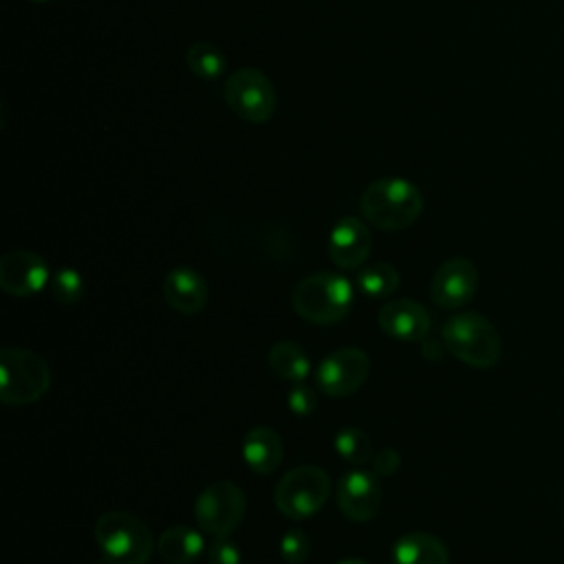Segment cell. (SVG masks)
Masks as SVG:
<instances>
[{
  "mask_svg": "<svg viewBox=\"0 0 564 564\" xmlns=\"http://www.w3.org/2000/svg\"><path fill=\"white\" fill-rule=\"evenodd\" d=\"M364 218L381 231H401L416 223L423 212L421 189L399 176L372 181L359 200Z\"/></svg>",
  "mask_w": 564,
  "mask_h": 564,
  "instance_id": "obj_1",
  "label": "cell"
},
{
  "mask_svg": "<svg viewBox=\"0 0 564 564\" xmlns=\"http://www.w3.org/2000/svg\"><path fill=\"white\" fill-rule=\"evenodd\" d=\"M443 346L471 368H491L502 357L498 328L480 313L463 311L449 317L441 330Z\"/></svg>",
  "mask_w": 564,
  "mask_h": 564,
  "instance_id": "obj_2",
  "label": "cell"
},
{
  "mask_svg": "<svg viewBox=\"0 0 564 564\" xmlns=\"http://www.w3.org/2000/svg\"><path fill=\"white\" fill-rule=\"evenodd\" d=\"M291 304L302 319L328 326L348 315L352 306V284L339 273H311L293 289Z\"/></svg>",
  "mask_w": 564,
  "mask_h": 564,
  "instance_id": "obj_3",
  "label": "cell"
},
{
  "mask_svg": "<svg viewBox=\"0 0 564 564\" xmlns=\"http://www.w3.org/2000/svg\"><path fill=\"white\" fill-rule=\"evenodd\" d=\"M95 540L106 564H148L154 551V535L148 524L126 511L99 516Z\"/></svg>",
  "mask_w": 564,
  "mask_h": 564,
  "instance_id": "obj_4",
  "label": "cell"
},
{
  "mask_svg": "<svg viewBox=\"0 0 564 564\" xmlns=\"http://www.w3.org/2000/svg\"><path fill=\"white\" fill-rule=\"evenodd\" d=\"M51 368L33 350L2 348L0 352V399L7 405H26L46 394Z\"/></svg>",
  "mask_w": 564,
  "mask_h": 564,
  "instance_id": "obj_5",
  "label": "cell"
},
{
  "mask_svg": "<svg viewBox=\"0 0 564 564\" xmlns=\"http://www.w3.org/2000/svg\"><path fill=\"white\" fill-rule=\"evenodd\" d=\"M328 496V474L317 465H297L278 480L273 500L289 520H306L326 505Z\"/></svg>",
  "mask_w": 564,
  "mask_h": 564,
  "instance_id": "obj_6",
  "label": "cell"
},
{
  "mask_svg": "<svg viewBox=\"0 0 564 564\" xmlns=\"http://www.w3.org/2000/svg\"><path fill=\"white\" fill-rule=\"evenodd\" d=\"M223 95L229 110L249 123L269 121L278 106V95L271 79L258 68L234 70L225 82Z\"/></svg>",
  "mask_w": 564,
  "mask_h": 564,
  "instance_id": "obj_7",
  "label": "cell"
},
{
  "mask_svg": "<svg viewBox=\"0 0 564 564\" xmlns=\"http://www.w3.org/2000/svg\"><path fill=\"white\" fill-rule=\"evenodd\" d=\"M245 511L247 496L231 480H218L207 485L194 502V516L198 527L214 538L229 535L242 522Z\"/></svg>",
  "mask_w": 564,
  "mask_h": 564,
  "instance_id": "obj_8",
  "label": "cell"
},
{
  "mask_svg": "<svg viewBox=\"0 0 564 564\" xmlns=\"http://www.w3.org/2000/svg\"><path fill=\"white\" fill-rule=\"evenodd\" d=\"M370 375V359L361 348H339L330 355H326L317 370H315V383L322 394L326 397H348L355 390L364 386V381Z\"/></svg>",
  "mask_w": 564,
  "mask_h": 564,
  "instance_id": "obj_9",
  "label": "cell"
},
{
  "mask_svg": "<svg viewBox=\"0 0 564 564\" xmlns=\"http://www.w3.org/2000/svg\"><path fill=\"white\" fill-rule=\"evenodd\" d=\"M478 291V269L469 258L456 256L445 260L432 275L430 297L441 308H460Z\"/></svg>",
  "mask_w": 564,
  "mask_h": 564,
  "instance_id": "obj_10",
  "label": "cell"
},
{
  "mask_svg": "<svg viewBox=\"0 0 564 564\" xmlns=\"http://www.w3.org/2000/svg\"><path fill=\"white\" fill-rule=\"evenodd\" d=\"M48 264L40 253L26 249L7 251L0 258V286L13 297H29L48 286Z\"/></svg>",
  "mask_w": 564,
  "mask_h": 564,
  "instance_id": "obj_11",
  "label": "cell"
},
{
  "mask_svg": "<svg viewBox=\"0 0 564 564\" xmlns=\"http://www.w3.org/2000/svg\"><path fill=\"white\" fill-rule=\"evenodd\" d=\"M381 485L372 471L350 469L337 482V507L352 522H368L381 507Z\"/></svg>",
  "mask_w": 564,
  "mask_h": 564,
  "instance_id": "obj_12",
  "label": "cell"
},
{
  "mask_svg": "<svg viewBox=\"0 0 564 564\" xmlns=\"http://www.w3.org/2000/svg\"><path fill=\"white\" fill-rule=\"evenodd\" d=\"M372 249V236L364 220L355 216L339 218L328 236V256L339 269H357Z\"/></svg>",
  "mask_w": 564,
  "mask_h": 564,
  "instance_id": "obj_13",
  "label": "cell"
},
{
  "mask_svg": "<svg viewBox=\"0 0 564 564\" xmlns=\"http://www.w3.org/2000/svg\"><path fill=\"white\" fill-rule=\"evenodd\" d=\"M379 326L394 339L421 341L427 337L432 319L430 313L414 300H390L379 308Z\"/></svg>",
  "mask_w": 564,
  "mask_h": 564,
  "instance_id": "obj_14",
  "label": "cell"
},
{
  "mask_svg": "<svg viewBox=\"0 0 564 564\" xmlns=\"http://www.w3.org/2000/svg\"><path fill=\"white\" fill-rule=\"evenodd\" d=\"M163 300L170 308L183 315L200 313L209 300L205 278L189 267H176L167 271L163 280Z\"/></svg>",
  "mask_w": 564,
  "mask_h": 564,
  "instance_id": "obj_15",
  "label": "cell"
},
{
  "mask_svg": "<svg viewBox=\"0 0 564 564\" xmlns=\"http://www.w3.org/2000/svg\"><path fill=\"white\" fill-rule=\"evenodd\" d=\"M242 458L256 474H271L284 458V445L273 427L258 425L245 434Z\"/></svg>",
  "mask_w": 564,
  "mask_h": 564,
  "instance_id": "obj_16",
  "label": "cell"
},
{
  "mask_svg": "<svg viewBox=\"0 0 564 564\" xmlns=\"http://www.w3.org/2000/svg\"><path fill=\"white\" fill-rule=\"evenodd\" d=\"M394 564H449L445 542L432 533H405L392 546Z\"/></svg>",
  "mask_w": 564,
  "mask_h": 564,
  "instance_id": "obj_17",
  "label": "cell"
},
{
  "mask_svg": "<svg viewBox=\"0 0 564 564\" xmlns=\"http://www.w3.org/2000/svg\"><path fill=\"white\" fill-rule=\"evenodd\" d=\"M156 549L161 560H165L167 564H189L198 560V555L205 549V542L203 535L192 527L174 524L159 535Z\"/></svg>",
  "mask_w": 564,
  "mask_h": 564,
  "instance_id": "obj_18",
  "label": "cell"
},
{
  "mask_svg": "<svg viewBox=\"0 0 564 564\" xmlns=\"http://www.w3.org/2000/svg\"><path fill=\"white\" fill-rule=\"evenodd\" d=\"M267 364L278 379L291 381V383H302L311 372L308 355L295 341H286V339L275 341L269 348Z\"/></svg>",
  "mask_w": 564,
  "mask_h": 564,
  "instance_id": "obj_19",
  "label": "cell"
},
{
  "mask_svg": "<svg viewBox=\"0 0 564 564\" xmlns=\"http://www.w3.org/2000/svg\"><path fill=\"white\" fill-rule=\"evenodd\" d=\"M355 286L370 297H386L399 286V271L388 262H372L357 271Z\"/></svg>",
  "mask_w": 564,
  "mask_h": 564,
  "instance_id": "obj_20",
  "label": "cell"
},
{
  "mask_svg": "<svg viewBox=\"0 0 564 564\" xmlns=\"http://www.w3.org/2000/svg\"><path fill=\"white\" fill-rule=\"evenodd\" d=\"M185 62H187V68L200 79H218L227 68V59L223 51L212 42L192 44L185 53Z\"/></svg>",
  "mask_w": 564,
  "mask_h": 564,
  "instance_id": "obj_21",
  "label": "cell"
},
{
  "mask_svg": "<svg viewBox=\"0 0 564 564\" xmlns=\"http://www.w3.org/2000/svg\"><path fill=\"white\" fill-rule=\"evenodd\" d=\"M335 449L339 452V456L346 463L352 465H364L368 460H372V441L370 436L361 430V427H341L335 438Z\"/></svg>",
  "mask_w": 564,
  "mask_h": 564,
  "instance_id": "obj_22",
  "label": "cell"
},
{
  "mask_svg": "<svg viewBox=\"0 0 564 564\" xmlns=\"http://www.w3.org/2000/svg\"><path fill=\"white\" fill-rule=\"evenodd\" d=\"M48 291L55 302L70 306L84 295V280L75 269H57L48 280Z\"/></svg>",
  "mask_w": 564,
  "mask_h": 564,
  "instance_id": "obj_23",
  "label": "cell"
},
{
  "mask_svg": "<svg viewBox=\"0 0 564 564\" xmlns=\"http://www.w3.org/2000/svg\"><path fill=\"white\" fill-rule=\"evenodd\" d=\"M280 555L289 564H302L311 555V540L302 529H289L280 540Z\"/></svg>",
  "mask_w": 564,
  "mask_h": 564,
  "instance_id": "obj_24",
  "label": "cell"
},
{
  "mask_svg": "<svg viewBox=\"0 0 564 564\" xmlns=\"http://www.w3.org/2000/svg\"><path fill=\"white\" fill-rule=\"evenodd\" d=\"M207 562L209 564H240V551L234 540L227 535L214 538V542L207 549Z\"/></svg>",
  "mask_w": 564,
  "mask_h": 564,
  "instance_id": "obj_25",
  "label": "cell"
},
{
  "mask_svg": "<svg viewBox=\"0 0 564 564\" xmlns=\"http://www.w3.org/2000/svg\"><path fill=\"white\" fill-rule=\"evenodd\" d=\"M317 408V397L304 383H293L289 390V410L297 416H308Z\"/></svg>",
  "mask_w": 564,
  "mask_h": 564,
  "instance_id": "obj_26",
  "label": "cell"
},
{
  "mask_svg": "<svg viewBox=\"0 0 564 564\" xmlns=\"http://www.w3.org/2000/svg\"><path fill=\"white\" fill-rule=\"evenodd\" d=\"M401 465V456L392 447H383L372 454V474L375 476H392Z\"/></svg>",
  "mask_w": 564,
  "mask_h": 564,
  "instance_id": "obj_27",
  "label": "cell"
},
{
  "mask_svg": "<svg viewBox=\"0 0 564 564\" xmlns=\"http://www.w3.org/2000/svg\"><path fill=\"white\" fill-rule=\"evenodd\" d=\"M421 352L423 357H427L430 361H438L443 355V346L436 344L434 339H421Z\"/></svg>",
  "mask_w": 564,
  "mask_h": 564,
  "instance_id": "obj_28",
  "label": "cell"
},
{
  "mask_svg": "<svg viewBox=\"0 0 564 564\" xmlns=\"http://www.w3.org/2000/svg\"><path fill=\"white\" fill-rule=\"evenodd\" d=\"M339 564H368V562L361 560V557H348V560H344V562H339Z\"/></svg>",
  "mask_w": 564,
  "mask_h": 564,
  "instance_id": "obj_29",
  "label": "cell"
},
{
  "mask_svg": "<svg viewBox=\"0 0 564 564\" xmlns=\"http://www.w3.org/2000/svg\"><path fill=\"white\" fill-rule=\"evenodd\" d=\"M31 2H48V0H31Z\"/></svg>",
  "mask_w": 564,
  "mask_h": 564,
  "instance_id": "obj_30",
  "label": "cell"
}]
</instances>
